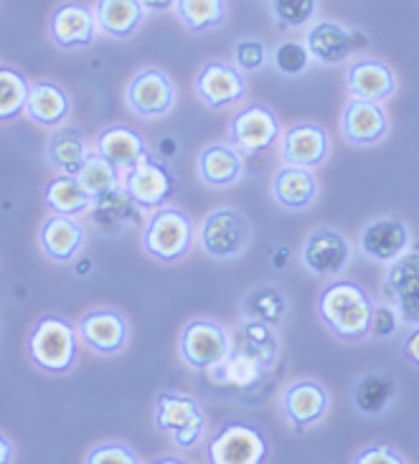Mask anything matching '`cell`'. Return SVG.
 Instances as JSON below:
<instances>
[{
  "instance_id": "obj_25",
  "label": "cell",
  "mask_w": 419,
  "mask_h": 464,
  "mask_svg": "<svg viewBox=\"0 0 419 464\" xmlns=\"http://www.w3.org/2000/svg\"><path fill=\"white\" fill-rule=\"evenodd\" d=\"M196 170L209 188H229L244 176V155L231 142H211L199 152Z\"/></svg>"
},
{
  "instance_id": "obj_29",
  "label": "cell",
  "mask_w": 419,
  "mask_h": 464,
  "mask_svg": "<svg viewBox=\"0 0 419 464\" xmlns=\"http://www.w3.org/2000/svg\"><path fill=\"white\" fill-rule=\"evenodd\" d=\"M92 8H94L100 34L114 41L132 38L145 21V8L140 0H97Z\"/></svg>"
},
{
  "instance_id": "obj_30",
  "label": "cell",
  "mask_w": 419,
  "mask_h": 464,
  "mask_svg": "<svg viewBox=\"0 0 419 464\" xmlns=\"http://www.w3.org/2000/svg\"><path fill=\"white\" fill-rule=\"evenodd\" d=\"M399 396V383L392 373H384V371H371V373H364V376L356 381L354 393H351V403L358 411V416H366V419H374V416H381L389 406L394 403V399Z\"/></svg>"
},
{
  "instance_id": "obj_20",
  "label": "cell",
  "mask_w": 419,
  "mask_h": 464,
  "mask_svg": "<svg viewBox=\"0 0 419 464\" xmlns=\"http://www.w3.org/2000/svg\"><path fill=\"white\" fill-rule=\"evenodd\" d=\"M279 150L287 165L317 168L328 160L330 138L316 122H297L279 135Z\"/></svg>"
},
{
  "instance_id": "obj_42",
  "label": "cell",
  "mask_w": 419,
  "mask_h": 464,
  "mask_svg": "<svg viewBox=\"0 0 419 464\" xmlns=\"http://www.w3.org/2000/svg\"><path fill=\"white\" fill-rule=\"evenodd\" d=\"M402 358L409 365L419 368V325H412V330L402 340Z\"/></svg>"
},
{
  "instance_id": "obj_5",
  "label": "cell",
  "mask_w": 419,
  "mask_h": 464,
  "mask_svg": "<svg viewBox=\"0 0 419 464\" xmlns=\"http://www.w3.org/2000/svg\"><path fill=\"white\" fill-rule=\"evenodd\" d=\"M206 462L211 464H265L272 447L262 429L247 419H229L203 444Z\"/></svg>"
},
{
  "instance_id": "obj_24",
  "label": "cell",
  "mask_w": 419,
  "mask_h": 464,
  "mask_svg": "<svg viewBox=\"0 0 419 464\" xmlns=\"http://www.w3.org/2000/svg\"><path fill=\"white\" fill-rule=\"evenodd\" d=\"M92 148H94V152H100L104 160H110L120 173H127L132 165L140 163L151 152L148 140L142 138V132L127 125L104 127L94 138Z\"/></svg>"
},
{
  "instance_id": "obj_2",
  "label": "cell",
  "mask_w": 419,
  "mask_h": 464,
  "mask_svg": "<svg viewBox=\"0 0 419 464\" xmlns=\"http://www.w3.org/2000/svg\"><path fill=\"white\" fill-rule=\"evenodd\" d=\"M374 304L366 287L354 279H333L317 295V317L330 335L343 343H364L368 338Z\"/></svg>"
},
{
  "instance_id": "obj_38",
  "label": "cell",
  "mask_w": 419,
  "mask_h": 464,
  "mask_svg": "<svg viewBox=\"0 0 419 464\" xmlns=\"http://www.w3.org/2000/svg\"><path fill=\"white\" fill-rule=\"evenodd\" d=\"M310 51L300 41H282L275 49V69L282 76H300L310 66Z\"/></svg>"
},
{
  "instance_id": "obj_13",
  "label": "cell",
  "mask_w": 419,
  "mask_h": 464,
  "mask_svg": "<svg viewBox=\"0 0 419 464\" xmlns=\"http://www.w3.org/2000/svg\"><path fill=\"white\" fill-rule=\"evenodd\" d=\"M193 92L209 110H231L247 97V79L234 63L206 62L193 79Z\"/></svg>"
},
{
  "instance_id": "obj_11",
  "label": "cell",
  "mask_w": 419,
  "mask_h": 464,
  "mask_svg": "<svg viewBox=\"0 0 419 464\" xmlns=\"http://www.w3.org/2000/svg\"><path fill=\"white\" fill-rule=\"evenodd\" d=\"M76 333L82 348L100 355L114 358L122 355L130 345V320L117 307H94L76 320Z\"/></svg>"
},
{
  "instance_id": "obj_28",
  "label": "cell",
  "mask_w": 419,
  "mask_h": 464,
  "mask_svg": "<svg viewBox=\"0 0 419 464\" xmlns=\"http://www.w3.org/2000/svg\"><path fill=\"white\" fill-rule=\"evenodd\" d=\"M41 198L49 214L63 216H84L94 208V196L84 188V183L79 176H63L56 173L46 180V186L41 190Z\"/></svg>"
},
{
  "instance_id": "obj_9",
  "label": "cell",
  "mask_w": 419,
  "mask_h": 464,
  "mask_svg": "<svg viewBox=\"0 0 419 464\" xmlns=\"http://www.w3.org/2000/svg\"><path fill=\"white\" fill-rule=\"evenodd\" d=\"M252 241V227L237 208H214L203 216L199 244L206 256L227 262L247 251Z\"/></svg>"
},
{
  "instance_id": "obj_32",
  "label": "cell",
  "mask_w": 419,
  "mask_h": 464,
  "mask_svg": "<svg viewBox=\"0 0 419 464\" xmlns=\"http://www.w3.org/2000/svg\"><path fill=\"white\" fill-rule=\"evenodd\" d=\"M241 314L249 317V320H259V323H267V325L279 327L285 314H287V297L279 287L259 285V287H252L244 295Z\"/></svg>"
},
{
  "instance_id": "obj_36",
  "label": "cell",
  "mask_w": 419,
  "mask_h": 464,
  "mask_svg": "<svg viewBox=\"0 0 419 464\" xmlns=\"http://www.w3.org/2000/svg\"><path fill=\"white\" fill-rule=\"evenodd\" d=\"M272 18L279 28H305L317 15V0H269Z\"/></svg>"
},
{
  "instance_id": "obj_8",
  "label": "cell",
  "mask_w": 419,
  "mask_h": 464,
  "mask_svg": "<svg viewBox=\"0 0 419 464\" xmlns=\"http://www.w3.org/2000/svg\"><path fill=\"white\" fill-rule=\"evenodd\" d=\"M122 188L130 196V201L148 216L176 196L178 180L176 173L171 170V165L165 163L163 158L148 152L140 163L122 173Z\"/></svg>"
},
{
  "instance_id": "obj_43",
  "label": "cell",
  "mask_w": 419,
  "mask_h": 464,
  "mask_svg": "<svg viewBox=\"0 0 419 464\" xmlns=\"http://www.w3.org/2000/svg\"><path fill=\"white\" fill-rule=\"evenodd\" d=\"M15 462V444L8 434L0 431V464H13Z\"/></svg>"
},
{
  "instance_id": "obj_39",
  "label": "cell",
  "mask_w": 419,
  "mask_h": 464,
  "mask_svg": "<svg viewBox=\"0 0 419 464\" xmlns=\"http://www.w3.org/2000/svg\"><path fill=\"white\" fill-rule=\"evenodd\" d=\"M267 63V49L257 38H241L234 46V66L241 72H259Z\"/></svg>"
},
{
  "instance_id": "obj_23",
  "label": "cell",
  "mask_w": 419,
  "mask_h": 464,
  "mask_svg": "<svg viewBox=\"0 0 419 464\" xmlns=\"http://www.w3.org/2000/svg\"><path fill=\"white\" fill-rule=\"evenodd\" d=\"M346 89L354 100L381 102L392 100L396 92V74L392 66L381 59H358L346 72Z\"/></svg>"
},
{
  "instance_id": "obj_27",
  "label": "cell",
  "mask_w": 419,
  "mask_h": 464,
  "mask_svg": "<svg viewBox=\"0 0 419 464\" xmlns=\"http://www.w3.org/2000/svg\"><path fill=\"white\" fill-rule=\"evenodd\" d=\"M92 145L89 140L79 132V130H51L49 140H46V165L54 173H63V176H79L82 165L87 163L92 155Z\"/></svg>"
},
{
  "instance_id": "obj_16",
  "label": "cell",
  "mask_w": 419,
  "mask_h": 464,
  "mask_svg": "<svg viewBox=\"0 0 419 464\" xmlns=\"http://www.w3.org/2000/svg\"><path fill=\"white\" fill-rule=\"evenodd\" d=\"M87 246V228L76 216L49 214L38 228V249L51 264H74Z\"/></svg>"
},
{
  "instance_id": "obj_14",
  "label": "cell",
  "mask_w": 419,
  "mask_h": 464,
  "mask_svg": "<svg viewBox=\"0 0 419 464\" xmlns=\"http://www.w3.org/2000/svg\"><path fill=\"white\" fill-rule=\"evenodd\" d=\"M384 297L399 313L402 325H419V251H404L389 262Z\"/></svg>"
},
{
  "instance_id": "obj_33",
  "label": "cell",
  "mask_w": 419,
  "mask_h": 464,
  "mask_svg": "<svg viewBox=\"0 0 419 464\" xmlns=\"http://www.w3.org/2000/svg\"><path fill=\"white\" fill-rule=\"evenodd\" d=\"M178 21L189 28L190 34H209L227 24V0H176Z\"/></svg>"
},
{
  "instance_id": "obj_1",
  "label": "cell",
  "mask_w": 419,
  "mask_h": 464,
  "mask_svg": "<svg viewBox=\"0 0 419 464\" xmlns=\"http://www.w3.org/2000/svg\"><path fill=\"white\" fill-rule=\"evenodd\" d=\"M82 340L76 323L62 313H46L25 333V355L44 376H66L79 363Z\"/></svg>"
},
{
  "instance_id": "obj_41",
  "label": "cell",
  "mask_w": 419,
  "mask_h": 464,
  "mask_svg": "<svg viewBox=\"0 0 419 464\" xmlns=\"http://www.w3.org/2000/svg\"><path fill=\"white\" fill-rule=\"evenodd\" d=\"M354 464H406V457L389 444H371L356 454Z\"/></svg>"
},
{
  "instance_id": "obj_26",
  "label": "cell",
  "mask_w": 419,
  "mask_h": 464,
  "mask_svg": "<svg viewBox=\"0 0 419 464\" xmlns=\"http://www.w3.org/2000/svg\"><path fill=\"white\" fill-rule=\"evenodd\" d=\"M272 196L285 211H305L317 201V178L313 168L285 165L272 178Z\"/></svg>"
},
{
  "instance_id": "obj_12",
  "label": "cell",
  "mask_w": 419,
  "mask_h": 464,
  "mask_svg": "<svg viewBox=\"0 0 419 464\" xmlns=\"http://www.w3.org/2000/svg\"><path fill=\"white\" fill-rule=\"evenodd\" d=\"M49 38L56 49L82 51L97 44L100 25L94 8L79 0H63L49 15Z\"/></svg>"
},
{
  "instance_id": "obj_34",
  "label": "cell",
  "mask_w": 419,
  "mask_h": 464,
  "mask_svg": "<svg viewBox=\"0 0 419 464\" xmlns=\"http://www.w3.org/2000/svg\"><path fill=\"white\" fill-rule=\"evenodd\" d=\"M31 82L15 66L0 63V122H13L25 112Z\"/></svg>"
},
{
  "instance_id": "obj_3",
  "label": "cell",
  "mask_w": 419,
  "mask_h": 464,
  "mask_svg": "<svg viewBox=\"0 0 419 464\" xmlns=\"http://www.w3.org/2000/svg\"><path fill=\"white\" fill-rule=\"evenodd\" d=\"M278 327L241 317L237 330L231 333V355L227 358V363H221L214 371H229V376H234L237 383H249L278 363Z\"/></svg>"
},
{
  "instance_id": "obj_37",
  "label": "cell",
  "mask_w": 419,
  "mask_h": 464,
  "mask_svg": "<svg viewBox=\"0 0 419 464\" xmlns=\"http://www.w3.org/2000/svg\"><path fill=\"white\" fill-rule=\"evenodd\" d=\"M84 464H142V457L138 454V450H132L127 441L122 440H110L102 441V444H94L84 457H82Z\"/></svg>"
},
{
  "instance_id": "obj_18",
  "label": "cell",
  "mask_w": 419,
  "mask_h": 464,
  "mask_svg": "<svg viewBox=\"0 0 419 464\" xmlns=\"http://www.w3.org/2000/svg\"><path fill=\"white\" fill-rule=\"evenodd\" d=\"M300 259L310 275L338 276L351 262V244L341 231L330 227H317L305 238Z\"/></svg>"
},
{
  "instance_id": "obj_22",
  "label": "cell",
  "mask_w": 419,
  "mask_h": 464,
  "mask_svg": "<svg viewBox=\"0 0 419 464\" xmlns=\"http://www.w3.org/2000/svg\"><path fill=\"white\" fill-rule=\"evenodd\" d=\"M358 249L371 262H394L409 249V228L394 216H381L358 234Z\"/></svg>"
},
{
  "instance_id": "obj_17",
  "label": "cell",
  "mask_w": 419,
  "mask_h": 464,
  "mask_svg": "<svg viewBox=\"0 0 419 464\" xmlns=\"http://www.w3.org/2000/svg\"><path fill=\"white\" fill-rule=\"evenodd\" d=\"M279 409L295 431H305L326 419L330 409V393L316 378H300L282 391Z\"/></svg>"
},
{
  "instance_id": "obj_6",
  "label": "cell",
  "mask_w": 419,
  "mask_h": 464,
  "mask_svg": "<svg viewBox=\"0 0 419 464\" xmlns=\"http://www.w3.org/2000/svg\"><path fill=\"white\" fill-rule=\"evenodd\" d=\"M152 416H155V427L183 452L196 450L206 437V411L189 393L161 391L155 399Z\"/></svg>"
},
{
  "instance_id": "obj_10",
  "label": "cell",
  "mask_w": 419,
  "mask_h": 464,
  "mask_svg": "<svg viewBox=\"0 0 419 464\" xmlns=\"http://www.w3.org/2000/svg\"><path fill=\"white\" fill-rule=\"evenodd\" d=\"M178 102L176 82L168 72L148 66L130 76L125 87V107L142 120H161L173 112Z\"/></svg>"
},
{
  "instance_id": "obj_4",
  "label": "cell",
  "mask_w": 419,
  "mask_h": 464,
  "mask_svg": "<svg viewBox=\"0 0 419 464\" xmlns=\"http://www.w3.org/2000/svg\"><path fill=\"white\" fill-rule=\"evenodd\" d=\"M196 241V224L183 208L165 203L145 218L140 246L158 264H178L189 256Z\"/></svg>"
},
{
  "instance_id": "obj_40",
  "label": "cell",
  "mask_w": 419,
  "mask_h": 464,
  "mask_svg": "<svg viewBox=\"0 0 419 464\" xmlns=\"http://www.w3.org/2000/svg\"><path fill=\"white\" fill-rule=\"evenodd\" d=\"M402 325L399 320V313L394 310L389 302H381V304H374V314H371V327H368V338L386 340L396 335V330Z\"/></svg>"
},
{
  "instance_id": "obj_31",
  "label": "cell",
  "mask_w": 419,
  "mask_h": 464,
  "mask_svg": "<svg viewBox=\"0 0 419 464\" xmlns=\"http://www.w3.org/2000/svg\"><path fill=\"white\" fill-rule=\"evenodd\" d=\"M354 34L346 31L343 25L333 24V21H317V24L307 31L305 46H307L310 56H313L317 63L336 66V63H343L351 53H354Z\"/></svg>"
},
{
  "instance_id": "obj_15",
  "label": "cell",
  "mask_w": 419,
  "mask_h": 464,
  "mask_svg": "<svg viewBox=\"0 0 419 464\" xmlns=\"http://www.w3.org/2000/svg\"><path fill=\"white\" fill-rule=\"evenodd\" d=\"M279 135H282V130H279L278 114L267 104H249L234 114L229 122V142L247 155H257V152H267L269 148H275Z\"/></svg>"
},
{
  "instance_id": "obj_44",
  "label": "cell",
  "mask_w": 419,
  "mask_h": 464,
  "mask_svg": "<svg viewBox=\"0 0 419 464\" xmlns=\"http://www.w3.org/2000/svg\"><path fill=\"white\" fill-rule=\"evenodd\" d=\"M145 13H168L176 8V0H140Z\"/></svg>"
},
{
  "instance_id": "obj_19",
  "label": "cell",
  "mask_w": 419,
  "mask_h": 464,
  "mask_svg": "<svg viewBox=\"0 0 419 464\" xmlns=\"http://www.w3.org/2000/svg\"><path fill=\"white\" fill-rule=\"evenodd\" d=\"M341 132L348 145L354 148H371L379 145L389 132V117L381 110V104L366 100L346 102L341 114Z\"/></svg>"
},
{
  "instance_id": "obj_7",
  "label": "cell",
  "mask_w": 419,
  "mask_h": 464,
  "mask_svg": "<svg viewBox=\"0 0 419 464\" xmlns=\"http://www.w3.org/2000/svg\"><path fill=\"white\" fill-rule=\"evenodd\" d=\"M178 353L190 371H214L231 355V333L216 320L193 317L180 330Z\"/></svg>"
},
{
  "instance_id": "obj_35",
  "label": "cell",
  "mask_w": 419,
  "mask_h": 464,
  "mask_svg": "<svg viewBox=\"0 0 419 464\" xmlns=\"http://www.w3.org/2000/svg\"><path fill=\"white\" fill-rule=\"evenodd\" d=\"M79 180L84 183V188L94 196V203L112 196L117 190L122 188V173L114 168L110 160H104L100 152L92 150L87 158V163L82 165L79 170Z\"/></svg>"
},
{
  "instance_id": "obj_21",
  "label": "cell",
  "mask_w": 419,
  "mask_h": 464,
  "mask_svg": "<svg viewBox=\"0 0 419 464\" xmlns=\"http://www.w3.org/2000/svg\"><path fill=\"white\" fill-rule=\"evenodd\" d=\"M24 114L36 127L59 130L66 125L69 114H72V97L62 84H56L51 79H38V82H31Z\"/></svg>"
}]
</instances>
